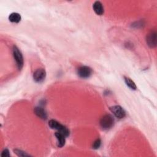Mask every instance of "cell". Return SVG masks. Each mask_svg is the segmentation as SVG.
Segmentation results:
<instances>
[{
  "label": "cell",
  "instance_id": "1",
  "mask_svg": "<svg viewBox=\"0 0 157 157\" xmlns=\"http://www.w3.org/2000/svg\"><path fill=\"white\" fill-rule=\"evenodd\" d=\"M48 125L52 129L58 130V132L63 134L65 137H67L69 135V130L64 125L61 124L55 120H50L48 121Z\"/></svg>",
  "mask_w": 157,
  "mask_h": 157
},
{
  "label": "cell",
  "instance_id": "2",
  "mask_svg": "<svg viewBox=\"0 0 157 157\" xmlns=\"http://www.w3.org/2000/svg\"><path fill=\"white\" fill-rule=\"evenodd\" d=\"M114 123V118L110 114H106L104 115L100 120V126L104 129L107 130L110 129Z\"/></svg>",
  "mask_w": 157,
  "mask_h": 157
},
{
  "label": "cell",
  "instance_id": "3",
  "mask_svg": "<svg viewBox=\"0 0 157 157\" xmlns=\"http://www.w3.org/2000/svg\"><path fill=\"white\" fill-rule=\"evenodd\" d=\"M13 55L17 63V67L20 70L23 66V57L21 52L17 46H13Z\"/></svg>",
  "mask_w": 157,
  "mask_h": 157
},
{
  "label": "cell",
  "instance_id": "4",
  "mask_svg": "<svg viewBox=\"0 0 157 157\" xmlns=\"http://www.w3.org/2000/svg\"><path fill=\"white\" fill-rule=\"evenodd\" d=\"M93 73V70L91 67L86 66H83L78 68L77 74L78 75L83 78L90 77Z\"/></svg>",
  "mask_w": 157,
  "mask_h": 157
},
{
  "label": "cell",
  "instance_id": "5",
  "mask_svg": "<svg viewBox=\"0 0 157 157\" xmlns=\"http://www.w3.org/2000/svg\"><path fill=\"white\" fill-rule=\"evenodd\" d=\"M110 111L113 113V114L118 118H123L126 115V112L124 110L120 105H113L110 107Z\"/></svg>",
  "mask_w": 157,
  "mask_h": 157
},
{
  "label": "cell",
  "instance_id": "6",
  "mask_svg": "<svg viewBox=\"0 0 157 157\" xmlns=\"http://www.w3.org/2000/svg\"><path fill=\"white\" fill-rule=\"evenodd\" d=\"M46 77V72L44 69H37L33 74V79L36 82L40 83L44 80Z\"/></svg>",
  "mask_w": 157,
  "mask_h": 157
},
{
  "label": "cell",
  "instance_id": "7",
  "mask_svg": "<svg viewBox=\"0 0 157 157\" xmlns=\"http://www.w3.org/2000/svg\"><path fill=\"white\" fill-rule=\"evenodd\" d=\"M147 43L150 47H155L156 45V33L155 31H151L147 36Z\"/></svg>",
  "mask_w": 157,
  "mask_h": 157
},
{
  "label": "cell",
  "instance_id": "8",
  "mask_svg": "<svg viewBox=\"0 0 157 157\" xmlns=\"http://www.w3.org/2000/svg\"><path fill=\"white\" fill-rule=\"evenodd\" d=\"M94 12L98 15H102L104 13V7L100 1H96L93 6Z\"/></svg>",
  "mask_w": 157,
  "mask_h": 157
},
{
  "label": "cell",
  "instance_id": "9",
  "mask_svg": "<svg viewBox=\"0 0 157 157\" xmlns=\"http://www.w3.org/2000/svg\"><path fill=\"white\" fill-rule=\"evenodd\" d=\"M55 136L57 139V146L58 147H62L64 145L65 142H66V140H65V136L61 134L59 132H56L55 133Z\"/></svg>",
  "mask_w": 157,
  "mask_h": 157
},
{
  "label": "cell",
  "instance_id": "10",
  "mask_svg": "<svg viewBox=\"0 0 157 157\" xmlns=\"http://www.w3.org/2000/svg\"><path fill=\"white\" fill-rule=\"evenodd\" d=\"M34 110L35 114L37 117H39V118H40L41 119H43V120L47 119V113L44 109H42L40 107H36L34 108Z\"/></svg>",
  "mask_w": 157,
  "mask_h": 157
},
{
  "label": "cell",
  "instance_id": "11",
  "mask_svg": "<svg viewBox=\"0 0 157 157\" xmlns=\"http://www.w3.org/2000/svg\"><path fill=\"white\" fill-rule=\"evenodd\" d=\"M9 20L12 23H18L21 20V15L16 12L12 13L9 16Z\"/></svg>",
  "mask_w": 157,
  "mask_h": 157
},
{
  "label": "cell",
  "instance_id": "12",
  "mask_svg": "<svg viewBox=\"0 0 157 157\" xmlns=\"http://www.w3.org/2000/svg\"><path fill=\"white\" fill-rule=\"evenodd\" d=\"M124 82H125L126 85L129 88H131V90H136L137 89V86H136L135 83L130 78L124 76Z\"/></svg>",
  "mask_w": 157,
  "mask_h": 157
},
{
  "label": "cell",
  "instance_id": "13",
  "mask_svg": "<svg viewBox=\"0 0 157 157\" xmlns=\"http://www.w3.org/2000/svg\"><path fill=\"white\" fill-rule=\"evenodd\" d=\"M13 151H14V153H15L19 156H29V155L27 154L26 152H25L23 151H21L20 150L15 149Z\"/></svg>",
  "mask_w": 157,
  "mask_h": 157
},
{
  "label": "cell",
  "instance_id": "14",
  "mask_svg": "<svg viewBox=\"0 0 157 157\" xmlns=\"http://www.w3.org/2000/svg\"><path fill=\"white\" fill-rule=\"evenodd\" d=\"M101 144V140L100 139H97L93 144V148L94 149H98Z\"/></svg>",
  "mask_w": 157,
  "mask_h": 157
},
{
  "label": "cell",
  "instance_id": "15",
  "mask_svg": "<svg viewBox=\"0 0 157 157\" xmlns=\"http://www.w3.org/2000/svg\"><path fill=\"white\" fill-rule=\"evenodd\" d=\"M9 156H10L9 151L7 149H5L2 151L1 156H2V157H9Z\"/></svg>",
  "mask_w": 157,
  "mask_h": 157
}]
</instances>
